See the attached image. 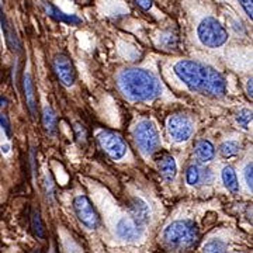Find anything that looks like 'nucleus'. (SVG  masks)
<instances>
[{"label": "nucleus", "instance_id": "nucleus-1", "mask_svg": "<svg viewBox=\"0 0 253 253\" xmlns=\"http://www.w3.org/2000/svg\"><path fill=\"white\" fill-rule=\"evenodd\" d=\"M173 73L189 90L208 97L225 96L226 79L212 66L193 59H181L173 65Z\"/></svg>", "mask_w": 253, "mask_h": 253}, {"label": "nucleus", "instance_id": "nucleus-2", "mask_svg": "<svg viewBox=\"0 0 253 253\" xmlns=\"http://www.w3.org/2000/svg\"><path fill=\"white\" fill-rule=\"evenodd\" d=\"M123 96L134 103L154 101L162 94V84L154 73L141 68H126L117 75Z\"/></svg>", "mask_w": 253, "mask_h": 253}, {"label": "nucleus", "instance_id": "nucleus-3", "mask_svg": "<svg viewBox=\"0 0 253 253\" xmlns=\"http://www.w3.org/2000/svg\"><path fill=\"white\" fill-rule=\"evenodd\" d=\"M200 239V229L197 224L189 219H176L163 229L162 242L163 245L174 252L187 251L196 246Z\"/></svg>", "mask_w": 253, "mask_h": 253}, {"label": "nucleus", "instance_id": "nucleus-4", "mask_svg": "<svg viewBox=\"0 0 253 253\" xmlns=\"http://www.w3.org/2000/svg\"><path fill=\"white\" fill-rule=\"evenodd\" d=\"M134 139L145 158L154 156L161 149V134L151 120H141L134 128Z\"/></svg>", "mask_w": 253, "mask_h": 253}, {"label": "nucleus", "instance_id": "nucleus-5", "mask_svg": "<svg viewBox=\"0 0 253 253\" xmlns=\"http://www.w3.org/2000/svg\"><path fill=\"white\" fill-rule=\"evenodd\" d=\"M200 42L207 48H219L228 41V31L215 17L203 18L197 27Z\"/></svg>", "mask_w": 253, "mask_h": 253}, {"label": "nucleus", "instance_id": "nucleus-6", "mask_svg": "<svg viewBox=\"0 0 253 253\" xmlns=\"http://www.w3.org/2000/svg\"><path fill=\"white\" fill-rule=\"evenodd\" d=\"M166 128L174 142H186L194 134V121L186 113H174L168 118Z\"/></svg>", "mask_w": 253, "mask_h": 253}, {"label": "nucleus", "instance_id": "nucleus-7", "mask_svg": "<svg viewBox=\"0 0 253 253\" xmlns=\"http://www.w3.org/2000/svg\"><path fill=\"white\" fill-rule=\"evenodd\" d=\"M73 210L78 219L89 229H96L100 224V217L93 207L91 201L86 196H76L73 199Z\"/></svg>", "mask_w": 253, "mask_h": 253}, {"label": "nucleus", "instance_id": "nucleus-8", "mask_svg": "<svg viewBox=\"0 0 253 253\" xmlns=\"http://www.w3.org/2000/svg\"><path fill=\"white\" fill-rule=\"evenodd\" d=\"M97 141L100 146L104 149V152L109 155L111 159L118 161L123 159L126 154V145L121 136L113 131H100L97 134Z\"/></svg>", "mask_w": 253, "mask_h": 253}, {"label": "nucleus", "instance_id": "nucleus-9", "mask_svg": "<svg viewBox=\"0 0 253 253\" xmlns=\"http://www.w3.org/2000/svg\"><path fill=\"white\" fill-rule=\"evenodd\" d=\"M52 66H54V72L56 75V78H58V81L61 82L63 86L71 87V86L75 84V82H76V71H75L73 62L71 61L69 56H66V55L63 54L56 55L54 58Z\"/></svg>", "mask_w": 253, "mask_h": 253}, {"label": "nucleus", "instance_id": "nucleus-10", "mask_svg": "<svg viewBox=\"0 0 253 253\" xmlns=\"http://www.w3.org/2000/svg\"><path fill=\"white\" fill-rule=\"evenodd\" d=\"M116 235L126 242H136L144 235L145 228L141 226L138 222H135L131 217L120 218L116 224Z\"/></svg>", "mask_w": 253, "mask_h": 253}, {"label": "nucleus", "instance_id": "nucleus-11", "mask_svg": "<svg viewBox=\"0 0 253 253\" xmlns=\"http://www.w3.org/2000/svg\"><path fill=\"white\" fill-rule=\"evenodd\" d=\"M135 222H138L141 226H146L151 222L152 211L149 204L141 197H134L129 203V215Z\"/></svg>", "mask_w": 253, "mask_h": 253}, {"label": "nucleus", "instance_id": "nucleus-12", "mask_svg": "<svg viewBox=\"0 0 253 253\" xmlns=\"http://www.w3.org/2000/svg\"><path fill=\"white\" fill-rule=\"evenodd\" d=\"M0 27L1 31L4 34V40H6V44L9 46L13 52H21V42L18 40L17 33L14 27L10 24V21L4 14V10L1 7V3H0Z\"/></svg>", "mask_w": 253, "mask_h": 253}, {"label": "nucleus", "instance_id": "nucleus-13", "mask_svg": "<svg viewBox=\"0 0 253 253\" xmlns=\"http://www.w3.org/2000/svg\"><path fill=\"white\" fill-rule=\"evenodd\" d=\"M158 170L166 181H173L177 174V165L172 155L162 154L156 159Z\"/></svg>", "mask_w": 253, "mask_h": 253}, {"label": "nucleus", "instance_id": "nucleus-14", "mask_svg": "<svg viewBox=\"0 0 253 253\" xmlns=\"http://www.w3.org/2000/svg\"><path fill=\"white\" fill-rule=\"evenodd\" d=\"M44 10L45 13L49 16V17L55 18L56 21H61V23H66V24H71V26H78L82 23V18H79L78 16L75 14H68L65 13L61 9H58L55 6L54 3H49V1H45L44 4Z\"/></svg>", "mask_w": 253, "mask_h": 253}, {"label": "nucleus", "instance_id": "nucleus-15", "mask_svg": "<svg viewBox=\"0 0 253 253\" xmlns=\"http://www.w3.org/2000/svg\"><path fill=\"white\" fill-rule=\"evenodd\" d=\"M23 89H24V97L26 103L30 110V114L33 117H36L37 114V97H36V89H34V82L30 73H24L23 76Z\"/></svg>", "mask_w": 253, "mask_h": 253}, {"label": "nucleus", "instance_id": "nucleus-16", "mask_svg": "<svg viewBox=\"0 0 253 253\" xmlns=\"http://www.w3.org/2000/svg\"><path fill=\"white\" fill-rule=\"evenodd\" d=\"M194 155L199 159V162L207 163L214 159V156H215V148L207 139H200L194 145Z\"/></svg>", "mask_w": 253, "mask_h": 253}, {"label": "nucleus", "instance_id": "nucleus-17", "mask_svg": "<svg viewBox=\"0 0 253 253\" xmlns=\"http://www.w3.org/2000/svg\"><path fill=\"white\" fill-rule=\"evenodd\" d=\"M221 179H222V183H224V186H225V189L228 191H231V193H238L239 191V181H238L236 173L232 166L226 165V166L222 168Z\"/></svg>", "mask_w": 253, "mask_h": 253}, {"label": "nucleus", "instance_id": "nucleus-18", "mask_svg": "<svg viewBox=\"0 0 253 253\" xmlns=\"http://www.w3.org/2000/svg\"><path fill=\"white\" fill-rule=\"evenodd\" d=\"M56 124H58V121H56V114H55V111L49 106H46L42 110V126L45 128V131L48 134H55V131H56Z\"/></svg>", "mask_w": 253, "mask_h": 253}, {"label": "nucleus", "instance_id": "nucleus-19", "mask_svg": "<svg viewBox=\"0 0 253 253\" xmlns=\"http://www.w3.org/2000/svg\"><path fill=\"white\" fill-rule=\"evenodd\" d=\"M203 253H228V245L222 239L212 238L204 244Z\"/></svg>", "mask_w": 253, "mask_h": 253}, {"label": "nucleus", "instance_id": "nucleus-20", "mask_svg": "<svg viewBox=\"0 0 253 253\" xmlns=\"http://www.w3.org/2000/svg\"><path fill=\"white\" fill-rule=\"evenodd\" d=\"M186 183L189 186L201 184V168L199 165H191L186 170Z\"/></svg>", "mask_w": 253, "mask_h": 253}, {"label": "nucleus", "instance_id": "nucleus-21", "mask_svg": "<svg viewBox=\"0 0 253 253\" xmlns=\"http://www.w3.org/2000/svg\"><path fill=\"white\" fill-rule=\"evenodd\" d=\"M239 151H241V146L236 141H225L219 145V154L224 158H234L239 154Z\"/></svg>", "mask_w": 253, "mask_h": 253}, {"label": "nucleus", "instance_id": "nucleus-22", "mask_svg": "<svg viewBox=\"0 0 253 253\" xmlns=\"http://www.w3.org/2000/svg\"><path fill=\"white\" fill-rule=\"evenodd\" d=\"M31 228H33V232H34V235L37 238L44 239V236H45V228H44V224H42L40 211H34L33 212V215H31Z\"/></svg>", "mask_w": 253, "mask_h": 253}, {"label": "nucleus", "instance_id": "nucleus-23", "mask_svg": "<svg viewBox=\"0 0 253 253\" xmlns=\"http://www.w3.org/2000/svg\"><path fill=\"white\" fill-rule=\"evenodd\" d=\"M177 44V37L173 34L172 31H163L159 36V45L165 49H172L176 48Z\"/></svg>", "mask_w": 253, "mask_h": 253}, {"label": "nucleus", "instance_id": "nucleus-24", "mask_svg": "<svg viewBox=\"0 0 253 253\" xmlns=\"http://www.w3.org/2000/svg\"><path fill=\"white\" fill-rule=\"evenodd\" d=\"M42 187H44V193H45V197L48 201H54L55 199V184L51 174L45 173L44 174V179H42Z\"/></svg>", "mask_w": 253, "mask_h": 253}, {"label": "nucleus", "instance_id": "nucleus-25", "mask_svg": "<svg viewBox=\"0 0 253 253\" xmlns=\"http://www.w3.org/2000/svg\"><path fill=\"white\" fill-rule=\"evenodd\" d=\"M235 120H236V123L239 124V126H242L244 129H248V128H249V124H251V121H252V111L248 109L239 110V111L236 113Z\"/></svg>", "mask_w": 253, "mask_h": 253}, {"label": "nucleus", "instance_id": "nucleus-26", "mask_svg": "<svg viewBox=\"0 0 253 253\" xmlns=\"http://www.w3.org/2000/svg\"><path fill=\"white\" fill-rule=\"evenodd\" d=\"M73 132H75V138L79 144H86V136H87V132H86V128L82 126V124H75L73 126Z\"/></svg>", "mask_w": 253, "mask_h": 253}, {"label": "nucleus", "instance_id": "nucleus-27", "mask_svg": "<svg viewBox=\"0 0 253 253\" xmlns=\"http://www.w3.org/2000/svg\"><path fill=\"white\" fill-rule=\"evenodd\" d=\"M0 128L4 131L6 135L11 136V124H10L7 116L1 111V109H0Z\"/></svg>", "mask_w": 253, "mask_h": 253}, {"label": "nucleus", "instance_id": "nucleus-28", "mask_svg": "<svg viewBox=\"0 0 253 253\" xmlns=\"http://www.w3.org/2000/svg\"><path fill=\"white\" fill-rule=\"evenodd\" d=\"M244 179H245V183H246V187L252 191V183H253V179H252V163H248L246 166H245L244 169Z\"/></svg>", "mask_w": 253, "mask_h": 253}, {"label": "nucleus", "instance_id": "nucleus-29", "mask_svg": "<svg viewBox=\"0 0 253 253\" xmlns=\"http://www.w3.org/2000/svg\"><path fill=\"white\" fill-rule=\"evenodd\" d=\"M214 180V173L208 168H201V184H210Z\"/></svg>", "mask_w": 253, "mask_h": 253}, {"label": "nucleus", "instance_id": "nucleus-30", "mask_svg": "<svg viewBox=\"0 0 253 253\" xmlns=\"http://www.w3.org/2000/svg\"><path fill=\"white\" fill-rule=\"evenodd\" d=\"M239 1V4L242 6V9L245 10V13H246V16L252 20L253 17V9H252V0H238Z\"/></svg>", "mask_w": 253, "mask_h": 253}, {"label": "nucleus", "instance_id": "nucleus-31", "mask_svg": "<svg viewBox=\"0 0 253 253\" xmlns=\"http://www.w3.org/2000/svg\"><path fill=\"white\" fill-rule=\"evenodd\" d=\"M36 151H34V148H31V151H30V165H31V173H33V176H36L37 172V165H36Z\"/></svg>", "mask_w": 253, "mask_h": 253}, {"label": "nucleus", "instance_id": "nucleus-32", "mask_svg": "<svg viewBox=\"0 0 253 253\" xmlns=\"http://www.w3.org/2000/svg\"><path fill=\"white\" fill-rule=\"evenodd\" d=\"M142 10H149L152 7V0H134Z\"/></svg>", "mask_w": 253, "mask_h": 253}, {"label": "nucleus", "instance_id": "nucleus-33", "mask_svg": "<svg viewBox=\"0 0 253 253\" xmlns=\"http://www.w3.org/2000/svg\"><path fill=\"white\" fill-rule=\"evenodd\" d=\"M246 94L252 99L253 96V87H252V78H249L248 81H246Z\"/></svg>", "mask_w": 253, "mask_h": 253}, {"label": "nucleus", "instance_id": "nucleus-34", "mask_svg": "<svg viewBox=\"0 0 253 253\" xmlns=\"http://www.w3.org/2000/svg\"><path fill=\"white\" fill-rule=\"evenodd\" d=\"M1 151H3L4 154H7V152H9V145H4V146H1Z\"/></svg>", "mask_w": 253, "mask_h": 253}, {"label": "nucleus", "instance_id": "nucleus-35", "mask_svg": "<svg viewBox=\"0 0 253 253\" xmlns=\"http://www.w3.org/2000/svg\"><path fill=\"white\" fill-rule=\"evenodd\" d=\"M36 253H40V251H37V252Z\"/></svg>", "mask_w": 253, "mask_h": 253}]
</instances>
